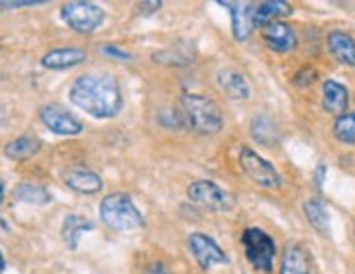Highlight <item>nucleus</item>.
I'll return each instance as SVG.
<instances>
[{
    "mask_svg": "<svg viewBox=\"0 0 355 274\" xmlns=\"http://www.w3.org/2000/svg\"><path fill=\"white\" fill-rule=\"evenodd\" d=\"M70 102L92 118L107 120L120 113L122 91L112 74H83L70 85Z\"/></svg>",
    "mask_w": 355,
    "mask_h": 274,
    "instance_id": "1",
    "label": "nucleus"
},
{
    "mask_svg": "<svg viewBox=\"0 0 355 274\" xmlns=\"http://www.w3.org/2000/svg\"><path fill=\"white\" fill-rule=\"evenodd\" d=\"M181 116L183 122H188V127L198 135H216L225 127L220 107L205 94H183Z\"/></svg>",
    "mask_w": 355,
    "mask_h": 274,
    "instance_id": "2",
    "label": "nucleus"
},
{
    "mask_svg": "<svg viewBox=\"0 0 355 274\" xmlns=\"http://www.w3.org/2000/svg\"><path fill=\"white\" fill-rule=\"evenodd\" d=\"M101 220L112 231L129 233L144 226L142 211L135 207L133 198L125 192H116L103 198L101 203Z\"/></svg>",
    "mask_w": 355,
    "mask_h": 274,
    "instance_id": "3",
    "label": "nucleus"
},
{
    "mask_svg": "<svg viewBox=\"0 0 355 274\" xmlns=\"http://www.w3.org/2000/svg\"><path fill=\"white\" fill-rule=\"evenodd\" d=\"M242 246H244V255L249 259V264L257 270L270 274L275 268V257H277V244L275 239L261 231V228H246L242 233Z\"/></svg>",
    "mask_w": 355,
    "mask_h": 274,
    "instance_id": "4",
    "label": "nucleus"
},
{
    "mask_svg": "<svg viewBox=\"0 0 355 274\" xmlns=\"http://www.w3.org/2000/svg\"><path fill=\"white\" fill-rule=\"evenodd\" d=\"M61 20H64L74 33L89 35L101 28L105 20V11L101 5L87 3V0H74L61 7Z\"/></svg>",
    "mask_w": 355,
    "mask_h": 274,
    "instance_id": "5",
    "label": "nucleus"
},
{
    "mask_svg": "<svg viewBox=\"0 0 355 274\" xmlns=\"http://www.w3.org/2000/svg\"><path fill=\"white\" fill-rule=\"evenodd\" d=\"M240 167H242V172L261 190H279L282 188V174L277 172V167L249 146H242V150H240Z\"/></svg>",
    "mask_w": 355,
    "mask_h": 274,
    "instance_id": "6",
    "label": "nucleus"
},
{
    "mask_svg": "<svg viewBox=\"0 0 355 274\" xmlns=\"http://www.w3.org/2000/svg\"><path fill=\"white\" fill-rule=\"evenodd\" d=\"M188 198L194 205L203 207L207 211H216V213H225L229 209H234V205H236L234 196H231L227 190H223L220 185H216L214 181H207V179L190 183Z\"/></svg>",
    "mask_w": 355,
    "mask_h": 274,
    "instance_id": "7",
    "label": "nucleus"
},
{
    "mask_svg": "<svg viewBox=\"0 0 355 274\" xmlns=\"http://www.w3.org/2000/svg\"><path fill=\"white\" fill-rule=\"evenodd\" d=\"M188 248H190L192 257L196 259L198 268L205 270V272L211 270L214 266H227L229 264L227 253L207 233H192L188 237Z\"/></svg>",
    "mask_w": 355,
    "mask_h": 274,
    "instance_id": "8",
    "label": "nucleus"
},
{
    "mask_svg": "<svg viewBox=\"0 0 355 274\" xmlns=\"http://www.w3.org/2000/svg\"><path fill=\"white\" fill-rule=\"evenodd\" d=\"M40 120L44 122V127L53 131L55 135H64V137H72V135H79L83 131L81 120L72 116L68 109H64L61 104H44L40 109Z\"/></svg>",
    "mask_w": 355,
    "mask_h": 274,
    "instance_id": "9",
    "label": "nucleus"
},
{
    "mask_svg": "<svg viewBox=\"0 0 355 274\" xmlns=\"http://www.w3.org/2000/svg\"><path fill=\"white\" fill-rule=\"evenodd\" d=\"M261 39H264V44L268 46L270 51L275 53H290L297 48V33L295 28H292L290 24L286 22H270L266 24L264 28H261Z\"/></svg>",
    "mask_w": 355,
    "mask_h": 274,
    "instance_id": "10",
    "label": "nucleus"
},
{
    "mask_svg": "<svg viewBox=\"0 0 355 274\" xmlns=\"http://www.w3.org/2000/svg\"><path fill=\"white\" fill-rule=\"evenodd\" d=\"M64 183L76 194H98L103 190V179L83 165H74L70 170H66Z\"/></svg>",
    "mask_w": 355,
    "mask_h": 274,
    "instance_id": "11",
    "label": "nucleus"
},
{
    "mask_svg": "<svg viewBox=\"0 0 355 274\" xmlns=\"http://www.w3.org/2000/svg\"><path fill=\"white\" fill-rule=\"evenodd\" d=\"M292 13V5L284 0H266V3L251 5V24L253 28H264L270 22H279Z\"/></svg>",
    "mask_w": 355,
    "mask_h": 274,
    "instance_id": "12",
    "label": "nucleus"
},
{
    "mask_svg": "<svg viewBox=\"0 0 355 274\" xmlns=\"http://www.w3.org/2000/svg\"><path fill=\"white\" fill-rule=\"evenodd\" d=\"M347 107H349V89L343 83H338L334 79L322 83V109L329 116L340 118L347 113Z\"/></svg>",
    "mask_w": 355,
    "mask_h": 274,
    "instance_id": "13",
    "label": "nucleus"
},
{
    "mask_svg": "<svg viewBox=\"0 0 355 274\" xmlns=\"http://www.w3.org/2000/svg\"><path fill=\"white\" fill-rule=\"evenodd\" d=\"M327 48L340 66L355 68V39L345 30H331L327 35Z\"/></svg>",
    "mask_w": 355,
    "mask_h": 274,
    "instance_id": "14",
    "label": "nucleus"
},
{
    "mask_svg": "<svg viewBox=\"0 0 355 274\" xmlns=\"http://www.w3.org/2000/svg\"><path fill=\"white\" fill-rule=\"evenodd\" d=\"M87 59V53L83 48H55L42 57V66L46 70H68L83 64Z\"/></svg>",
    "mask_w": 355,
    "mask_h": 274,
    "instance_id": "15",
    "label": "nucleus"
},
{
    "mask_svg": "<svg viewBox=\"0 0 355 274\" xmlns=\"http://www.w3.org/2000/svg\"><path fill=\"white\" fill-rule=\"evenodd\" d=\"M218 5L227 7L231 13V26H234V37L238 42H246L253 33V24H251V5L244 3H225L220 0Z\"/></svg>",
    "mask_w": 355,
    "mask_h": 274,
    "instance_id": "16",
    "label": "nucleus"
},
{
    "mask_svg": "<svg viewBox=\"0 0 355 274\" xmlns=\"http://www.w3.org/2000/svg\"><path fill=\"white\" fill-rule=\"evenodd\" d=\"M218 85L231 100H246L251 98V85L246 76L238 70H220L218 72Z\"/></svg>",
    "mask_w": 355,
    "mask_h": 274,
    "instance_id": "17",
    "label": "nucleus"
},
{
    "mask_svg": "<svg viewBox=\"0 0 355 274\" xmlns=\"http://www.w3.org/2000/svg\"><path fill=\"white\" fill-rule=\"evenodd\" d=\"M312 272V264H310V255L299 244H290L286 246L284 255H282V266H279V274H310Z\"/></svg>",
    "mask_w": 355,
    "mask_h": 274,
    "instance_id": "18",
    "label": "nucleus"
},
{
    "mask_svg": "<svg viewBox=\"0 0 355 274\" xmlns=\"http://www.w3.org/2000/svg\"><path fill=\"white\" fill-rule=\"evenodd\" d=\"M42 148V142L33 135H22V137H15L13 142H9L5 146V155L13 161H26L31 157H35Z\"/></svg>",
    "mask_w": 355,
    "mask_h": 274,
    "instance_id": "19",
    "label": "nucleus"
},
{
    "mask_svg": "<svg viewBox=\"0 0 355 274\" xmlns=\"http://www.w3.org/2000/svg\"><path fill=\"white\" fill-rule=\"evenodd\" d=\"M305 218L320 235H329V211L320 198H307L303 203Z\"/></svg>",
    "mask_w": 355,
    "mask_h": 274,
    "instance_id": "20",
    "label": "nucleus"
},
{
    "mask_svg": "<svg viewBox=\"0 0 355 274\" xmlns=\"http://www.w3.org/2000/svg\"><path fill=\"white\" fill-rule=\"evenodd\" d=\"M94 228V222L87 220L85 216H68L64 220V226H61V237L68 244V248H76L81 235L92 231Z\"/></svg>",
    "mask_w": 355,
    "mask_h": 274,
    "instance_id": "21",
    "label": "nucleus"
},
{
    "mask_svg": "<svg viewBox=\"0 0 355 274\" xmlns=\"http://www.w3.org/2000/svg\"><path fill=\"white\" fill-rule=\"evenodd\" d=\"M15 198L20 203H28V205H46L51 201V194L46 188L37 185V183H20L15 188Z\"/></svg>",
    "mask_w": 355,
    "mask_h": 274,
    "instance_id": "22",
    "label": "nucleus"
},
{
    "mask_svg": "<svg viewBox=\"0 0 355 274\" xmlns=\"http://www.w3.org/2000/svg\"><path fill=\"white\" fill-rule=\"evenodd\" d=\"M334 137L343 144H355V109L336 118L334 122Z\"/></svg>",
    "mask_w": 355,
    "mask_h": 274,
    "instance_id": "23",
    "label": "nucleus"
},
{
    "mask_svg": "<svg viewBox=\"0 0 355 274\" xmlns=\"http://www.w3.org/2000/svg\"><path fill=\"white\" fill-rule=\"evenodd\" d=\"M251 131H253V137L257 142H261V144H268V140H266V135H270V140L275 142L277 140V131H275V125L272 122L266 118V116H259V118H255L253 120V127H251Z\"/></svg>",
    "mask_w": 355,
    "mask_h": 274,
    "instance_id": "24",
    "label": "nucleus"
},
{
    "mask_svg": "<svg viewBox=\"0 0 355 274\" xmlns=\"http://www.w3.org/2000/svg\"><path fill=\"white\" fill-rule=\"evenodd\" d=\"M101 51H103V55H107V57H114V59H118V61H131V53H129V51H122L120 46L105 44Z\"/></svg>",
    "mask_w": 355,
    "mask_h": 274,
    "instance_id": "25",
    "label": "nucleus"
},
{
    "mask_svg": "<svg viewBox=\"0 0 355 274\" xmlns=\"http://www.w3.org/2000/svg\"><path fill=\"white\" fill-rule=\"evenodd\" d=\"M44 0H0V9H20V7H37Z\"/></svg>",
    "mask_w": 355,
    "mask_h": 274,
    "instance_id": "26",
    "label": "nucleus"
},
{
    "mask_svg": "<svg viewBox=\"0 0 355 274\" xmlns=\"http://www.w3.org/2000/svg\"><path fill=\"white\" fill-rule=\"evenodd\" d=\"M314 81H316V70H312V68H303V70L295 76V83H297L299 87L312 85Z\"/></svg>",
    "mask_w": 355,
    "mask_h": 274,
    "instance_id": "27",
    "label": "nucleus"
},
{
    "mask_svg": "<svg viewBox=\"0 0 355 274\" xmlns=\"http://www.w3.org/2000/svg\"><path fill=\"white\" fill-rule=\"evenodd\" d=\"M144 274H171V272H168V268H166L164 264L155 262V264H150V266H146Z\"/></svg>",
    "mask_w": 355,
    "mask_h": 274,
    "instance_id": "28",
    "label": "nucleus"
},
{
    "mask_svg": "<svg viewBox=\"0 0 355 274\" xmlns=\"http://www.w3.org/2000/svg\"><path fill=\"white\" fill-rule=\"evenodd\" d=\"M140 7H142V11H144V13H148V11L153 13V11H157V9L162 7V3H142Z\"/></svg>",
    "mask_w": 355,
    "mask_h": 274,
    "instance_id": "29",
    "label": "nucleus"
},
{
    "mask_svg": "<svg viewBox=\"0 0 355 274\" xmlns=\"http://www.w3.org/2000/svg\"><path fill=\"white\" fill-rule=\"evenodd\" d=\"M3 201H5V183L0 181V205H3Z\"/></svg>",
    "mask_w": 355,
    "mask_h": 274,
    "instance_id": "30",
    "label": "nucleus"
},
{
    "mask_svg": "<svg viewBox=\"0 0 355 274\" xmlns=\"http://www.w3.org/2000/svg\"><path fill=\"white\" fill-rule=\"evenodd\" d=\"M5 257H3V253H0V274H5Z\"/></svg>",
    "mask_w": 355,
    "mask_h": 274,
    "instance_id": "31",
    "label": "nucleus"
}]
</instances>
